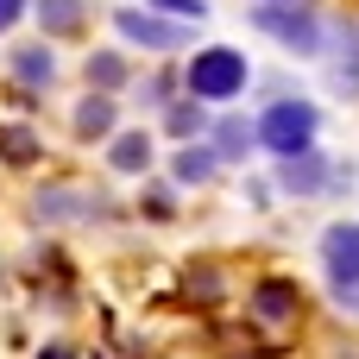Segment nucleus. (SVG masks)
<instances>
[{"mask_svg":"<svg viewBox=\"0 0 359 359\" xmlns=\"http://www.w3.org/2000/svg\"><path fill=\"white\" fill-rule=\"evenodd\" d=\"M189 88H196L202 101H227V95H240V88H246V57L227 50V44L196 50V63H189Z\"/></svg>","mask_w":359,"mask_h":359,"instance_id":"obj_2","label":"nucleus"},{"mask_svg":"<svg viewBox=\"0 0 359 359\" xmlns=\"http://www.w3.org/2000/svg\"><path fill=\"white\" fill-rule=\"evenodd\" d=\"M107 126H114V101H101V95H95V101H82L76 133H107Z\"/></svg>","mask_w":359,"mask_h":359,"instance_id":"obj_11","label":"nucleus"},{"mask_svg":"<svg viewBox=\"0 0 359 359\" xmlns=\"http://www.w3.org/2000/svg\"><path fill=\"white\" fill-rule=\"evenodd\" d=\"M259 139H265V151H278V158L309 151V145H316V107H309V101H278V107L259 120Z\"/></svg>","mask_w":359,"mask_h":359,"instance_id":"obj_1","label":"nucleus"},{"mask_svg":"<svg viewBox=\"0 0 359 359\" xmlns=\"http://www.w3.org/2000/svg\"><path fill=\"white\" fill-rule=\"evenodd\" d=\"M114 25H120V38H133V44H158V50H177V44H183L177 25H158V19H145V13H120Z\"/></svg>","mask_w":359,"mask_h":359,"instance_id":"obj_5","label":"nucleus"},{"mask_svg":"<svg viewBox=\"0 0 359 359\" xmlns=\"http://www.w3.org/2000/svg\"><path fill=\"white\" fill-rule=\"evenodd\" d=\"M6 158L25 164V158H32V139H25V133H6Z\"/></svg>","mask_w":359,"mask_h":359,"instance_id":"obj_13","label":"nucleus"},{"mask_svg":"<svg viewBox=\"0 0 359 359\" xmlns=\"http://www.w3.org/2000/svg\"><path fill=\"white\" fill-rule=\"evenodd\" d=\"M13 69H19L25 82H50V69H57V63H50V50H44V44H25V50L13 57Z\"/></svg>","mask_w":359,"mask_h":359,"instance_id":"obj_10","label":"nucleus"},{"mask_svg":"<svg viewBox=\"0 0 359 359\" xmlns=\"http://www.w3.org/2000/svg\"><path fill=\"white\" fill-rule=\"evenodd\" d=\"M297 284H284V278H271V284H259L252 290V309H259V322H290L297 316Z\"/></svg>","mask_w":359,"mask_h":359,"instance_id":"obj_6","label":"nucleus"},{"mask_svg":"<svg viewBox=\"0 0 359 359\" xmlns=\"http://www.w3.org/2000/svg\"><path fill=\"white\" fill-rule=\"evenodd\" d=\"M322 265H328V278H334L341 290L359 284V227L353 221H341V227L322 233Z\"/></svg>","mask_w":359,"mask_h":359,"instance_id":"obj_3","label":"nucleus"},{"mask_svg":"<svg viewBox=\"0 0 359 359\" xmlns=\"http://www.w3.org/2000/svg\"><path fill=\"white\" fill-rule=\"evenodd\" d=\"M120 76H126V63H120V57H88V82H101V88H114Z\"/></svg>","mask_w":359,"mask_h":359,"instance_id":"obj_12","label":"nucleus"},{"mask_svg":"<svg viewBox=\"0 0 359 359\" xmlns=\"http://www.w3.org/2000/svg\"><path fill=\"white\" fill-rule=\"evenodd\" d=\"M158 6H164V13H183V19H202V13H208L202 0H158Z\"/></svg>","mask_w":359,"mask_h":359,"instance_id":"obj_14","label":"nucleus"},{"mask_svg":"<svg viewBox=\"0 0 359 359\" xmlns=\"http://www.w3.org/2000/svg\"><path fill=\"white\" fill-rule=\"evenodd\" d=\"M151 164V139L145 133H120L114 139V170H145Z\"/></svg>","mask_w":359,"mask_h":359,"instance_id":"obj_7","label":"nucleus"},{"mask_svg":"<svg viewBox=\"0 0 359 359\" xmlns=\"http://www.w3.org/2000/svg\"><path fill=\"white\" fill-rule=\"evenodd\" d=\"M38 19H44V32H76L82 25V0H38Z\"/></svg>","mask_w":359,"mask_h":359,"instance_id":"obj_8","label":"nucleus"},{"mask_svg":"<svg viewBox=\"0 0 359 359\" xmlns=\"http://www.w3.org/2000/svg\"><path fill=\"white\" fill-rule=\"evenodd\" d=\"M252 19H259L265 32H278V38L290 44V50H316V44H322V32H316V19H309V13H284V6H259Z\"/></svg>","mask_w":359,"mask_h":359,"instance_id":"obj_4","label":"nucleus"},{"mask_svg":"<svg viewBox=\"0 0 359 359\" xmlns=\"http://www.w3.org/2000/svg\"><path fill=\"white\" fill-rule=\"evenodd\" d=\"M177 177H183V183H208V177H215V151H208V145L177 151Z\"/></svg>","mask_w":359,"mask_h":359,"instance_id":"obj_9","label":"nucleus"},{"mask_svg":"<svg viewBox=\"0 0 359 359\" xmlns=\"http://www.w3.org/2000/svg\"><path fill=\"white\" fill-rule=\"evenodd\" d=\"M19 13H25V0H0V32H6V25L19 19Z\"/></svg>","mask_w":359,"mask_h":359,"instance_id":"obj_16","label":"nucleus"},{"mask_svg":"<svg viewBox=\"0 0 359 359\" xmlns=\"http://www.w3.org/2000/svg\"><path fill=\"white\" fill-rule=\"evenodd\" d=\"M221 145H227V158H233V145H246V126H233V120H227V126H221Z\"/></svg>","mask_w":359,"mask_h":359,"instance_id":"obj_15","label":"nucleus"}]
</instances>
